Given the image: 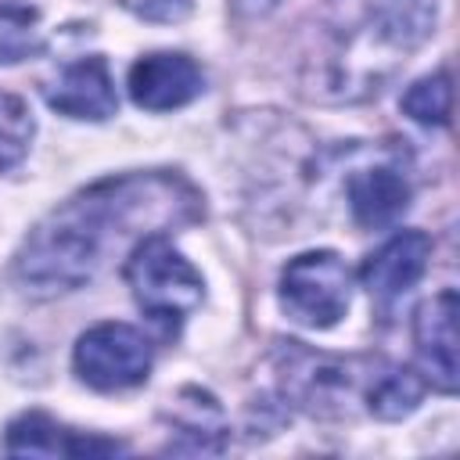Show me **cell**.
Wrapping results in <instances>:
<instances>
[{
    "label": "cell",
    "mask_w": 460,
    "mask_h": 460,
    "mask_svg": "<svg viewBox=\"0 0 460 460\" xmlns=\"http://www.w3.org/2000/svg\"><path fill=\"white\" fill-rule=\"evenodd\" d=\"M122 273L137 305L165 331H176L205 298L201 273L190 266V259H183V252H176L165 234L140 237L129 248Z\"/></svg>",
    "instance_id": "3"
},
{
    "label": "cell",
    "mask_w": 460,
    "mask_h": 460,
    "mask_svg": "<svg viewBox=\"0 0 460 460\" xmlns=\"http://www.w3.org/2000/svg\"><path fill=\"white\" fill-rule=\"evenodd\" d=\"M277 4H280V0H234V7H237L244 18H262V14H270Z\"/></svg>",
    "instance_id": "19"
},
{
    "label": "cell",
    "mask_w": 460,
    "mask_h": 460,
    "mask_svg": "<svg viewBox=\"0 0 460 460\" xmlns=\"http://www.w3.org/2000/svg\"><path fill=\"white\" fill-rule=\"evenodd\" d=\"M201 194L180 172L108 176L50 208L14 255L18 284L36 298H54L90 284L126 241L165 234L201 219Z\"/></svg>",
    "instance_id": "1"
},
{
    "label": "cell",
    "mask_w": 460,
    "mask_h": 460,
    "mask_svg": "<svg viewBox=\"0 0 460 460\" xmlns=\"http://www.w3.org/2000/svg\"><path fill=\"white\" fill-rule=\"evenodd\" d=\"M420 395H424V381L413 370L377 359L363 392V406L377 420H402L420 406Z\"/></svg>",
    "instance_id": "13"
},
{
    "label": "cell",
    "mask_w": 460,
    "mask_h": 460,
    "mask_svg": "<svg viewBox=\"0 0 460 460\" xmlns=\"http://www.w3.org/2000/svg\"><path fill=\"white\" fill-rule=\"evenodd\" d=\"M413 345L424 381L438 392H456V295L449 288L420 302L413 316Z\"/></svg>",
    "instance_id": "9"
},
{
    "label": "cell",
    "mask_w": 460,
    "mask_h": 460,
    "mask_svg": "<svg viewBox=\"0 0 460 460\" xmlns=\"http://www.w3.org/2000/svg\"><path fill=\"white\" fill-rule=\"evenodd\" d=\"M4 453L11 456H111V453H126V446L115 438L68 431L47 413H22L7 424Z\"/></svg>",
    "instance_id": "10"
},
{
    "label": "cell",
    "mask_w": 460,
    "mask_h": 460,
    "mask_svg": "<svg viewBox=\"0 0 460 460\" xmlns=\"http://www.w3.org/2000/svg\"><path fill=\"white\" fill-rule=\"evenodd\" d=\"M129 97L144 111H172L190 104L205 90V75L194 58L176 50H155L133 61L129 68Z\"/></svg>",
    "instance_id": "7"
},
{
    "label": "cell",
    "mask_w": 460,
    "mask_h": 460,
    "mask_svg": "<svg viewBox=\"0 0 460 460\" xmlns=\"http://www.w3.org/2000/svg\"><path fill=\"white\" fill-rule=\"evenodd\" d=\"M43 47L40 11L22 0H0V65H14Z\"/></svg>",
    "instance_id": "15"
},
{
    "label": "cell",
    "mask_w": 460,
    "mask_h": 460,
    "mask_svg": "<svg viewBox=\"0 0 460 460\" xmlns=\"http://www.w3.org/2000/svg\"><path fill=\"white\" fill-rule=\"evenodd\" d=\"M122 7L147 22H180L190 14V0H122Z\"/></svg>",
    "instance_id": "18"
},
{
    "label": "cell",
    "mask_w": 460,
    "mask_h": 460,
    "mask_svg": "<svg viewBox=\"0 0 460 460\" xmlns=\"http://www.w3.org/2000/svg\"><path fill=\"white\" fill-rule=\"evenodd\" d=\"M151 345L129 323H97L79 334L72 367L83 385L97 392H126L140 385L151 370Z\"/></svg>",
    "instance_id": "5"
},
{
    "label": "cell",
    "mask_w": 460,
    "mask_h": 460,
    "mask_svg": "<svg viewBox=\"0 0 460 460\" xmlns=\"http://www.w3.org/2000/svg\"><path fill=\"white\" fill-rule=\"evenodd\" d=\"M32 133H36V122H32L29 104L22 97L0 90V172L14 169L29 155Z\"/></svg>",
    "instance_id": "16"
},
{
    "label": "cell",
    "mask_w": 460,
    "mask_h": 460,
    "mask_svg": "<svg viewBox=\"0 0 460 460\" xmlns=\"http://www.w3.org/2000/svg\"><path fill=\"white\" fill-rule=\"evenodd\" d=\"M43 97H47V104L58 115L90 119V122H104L119 108L115 83H111L108 61L101 54H90V58H79V61L61 65L43 83Z\"/></svg>",
    "instance_id": "8"
},
{
    "label": "cell",
    "mask_w": 460,
    "mask_h": 460,
    "mask_svg": "<svg viewBox=\"0 0 460 460\" xmlns=\"http://www.w3.org/2000/svg\"><path fill=\"white\" fill-rule=\"evenodd\" d=\"M345 198H349V212L356 226L381 230V226H392L410 208L413 190H410V180L395 165H367L349 176Z\"/></svg>",
    "instance_id": "12"
},
{
    "label": "cell",
    "mask_w": 460,
    "mask_h": 460,
    "mask_svg": "<svg viewBox=\"0 0 460 460\" xmlns=\"http://www.w3.org/2000/svg\"><path fill=\"white\" fill-rule=\"evenodd\" d=\"M449 104H453V86H449L446 68L417 79L402 93V111L420 126H446L449 122Z\"/></svg>",
    "instance_id": "17"
},
{
    "label": "cell",
    "mask_w": 460,
    "mask_h": 460,
    "mask_svg": "<svg viewBox=\"0 0 460 460\" xmlns=\"http://www.w3.org/2000/svg\"><path fill=\"white\" fill-rule=\"evenodd\" d=\"M363 36L352 43V54L367 47V61L377 68L374 54H395V61L402 54H410L413 47H420L431 32H435V0H367L363 11ZM338 58L341 65L352 58ZM385 72V68H381Z\"/></svg>",
    "instance_id": "6"
},
{
    "label": "cell",
    "mask_w": 460,
    "mask_h": 460,
    "mask_svg": "<svg viewBox=\"0 0 460 460\" xmlns=\"http://www.w3.org/2000/svg\"><path fill=\"white\" fill-rule=\"evenodd\" d=\"M377 359H341L313 352L302 341H277L273 367L280 392L309 417L338 420L352 413V399L367 392Z\"/></svg>",
    "instance_id": "2"
},
{
    "label": "cell",
    "mask_w": 460,
    "mask_h": 460,
    "mask_svg": "<svg viewBox=\"0 0 460 460\" xmlns=\"http://www.w3.org/2000/svg\"><path fill=\"white\" fill-rule=\"evenodd\" d=\"M349 266L334 252H302L280 270V309L309 331L334 327L349 313Z\"/></svg>",
    "instance_id": "4"
},
{
    "label": "cell",
    "mask_w": 460,
    "mask_h": 460,
    "mask_svg": "<svg viewBox=\"0 0 460 460\" xmlns=\"http://www.w3.org/2000/svg\"><path fill=\"white\" fill-rule=\"evenodd\" d=\"M194 402H183V395L176 399L172 410V431L180 435L176 453H219L223 449V413L216 406V399L208 392L190 388ZM172 446V442H169Z\"/></svg>",
    "instance_id": "14"
},
{
    "label": "cell",
    "mask_w": 460,
    "mask_h": 460,
    "mask_svg": "<svg viewBox=\"0 0 460 460\" xmlns=\"http://www.w3.org/2000/svg\"><path fill=\"white\" fill-rule=\"evenodd\" d=\"M428 259H431V237L420 230H399L377 252L367 255L359 270L363 288L374 298H399L424 277Z\"/></svg>",
    "instance_id": "11"
}]
</instances>
